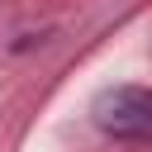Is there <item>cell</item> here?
<instances>
[{"label": "cell", "instance_id": "cell-1", "mask_svg": "<svg viewBox=\"0 0 152 152\" xmlns=\"http://www.w3.org/2000/svg\"><path fill=\"white\" fill-rule=\"evenodd\" d=\"M90 119L104 138L119 142H152V90L142 86H114L100 90L90 104Z\"/></svg>", "mask_w": 152, "mask_h": 152}]
</instances>
